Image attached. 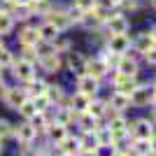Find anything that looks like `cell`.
<instances>
[{"mask_svg": "<svg viewBox=\"0 0 156 156\" xmlns=\"http://www.w3.org/2000/svg\"><path fill=\"white\" fill-rule=\"evenodd\" d=\"M151 5H154V7H156V0H151Z\"/></svg>", "mask_w": 156, "mask_h": 156, "instance_id": "cell-44", "label": "cell"}, {"mask_svg": "<svg viewBox=\"0 0 156 156\" xmlns=\"http://www.w3.org/2000/svg\"><path fill=\"white\" fill-rule=\"evenodd\" d=\"M30 96H37V93H47V84L40 82V79H30L28 82V89H26Z\"/></svg>", "mask_w": 156, "mask_h": 156, "instance_id": "cell-30", "label": "cell"}, {"mask_svg": "<svg viewBox=\"0 0 156 156\" xmlns=\"http://www.w3.org/2000/svg\"><path fill=\"white\" fill-rule=\"evenodd\" d=\"M30 124L35 130H47V126H49V121H47V117L42 114V112H35L30 117Z\"/></svg>", "mask_w": 156, "mask_h": 156, "instance_id": "cell-28", "label": "cell"}, {"mask_svg": "<svg viewBox=\"0 0 156 156\" xmlns=\"http://www.w3.org/2000/svg\"><path fill=\"white\" fill-rule=\"evenodd\" d=\"M117 72H121V75H128V77H135L137 75V61L130 58V56H121L117 63Z\"/></svg>", "mask_w": 156, "mask_h": 156, "instance_id": "cell-10", "label": "cell"}, {"mask_svg": "<svg viewBox=\"0 0 156 156\" xmlns=\"http://www.w3.org/2000/svg\"><path fill=\"white\" fill-rule=\"evenodd\" d=\"M110 105H112L117 112H121V110H126V107L130 105V96H126V93H121V91H114V96H112Z\"/></svg>", "mask_w": 156, "mask_h": 156, "instance_id": "cell-20", "label": "cell"}, {"mask_svg": "<svg viewBox=\"0 0 156 156\" xmlns=\"http://www.w3.org/2000/svg\"><path fill=\"white\" fill-rule=\"evenodd\" d=\"M91 98L93 96H86V93H75V96H72V100H70V107L75 112H77V114H82V112H86L89 110V103H91Z\"/></svg>", "mask_w": 156, "mask_h": 156, "instance_id": "cell-16", "label": "cell"}, {"mask_svg": "<svg viewBox=\"0 0 156 156\" xmlns=\"http://www.w3.org/2000/svg\"><path fill=\"white\" fill-rule=\"evenodd\" d=\"M154 105H156V103H154ZM154 119H156V107H154Z\"/></svg>", "mask_w": 156, "mask_h": 156, "instance_id": "cell-43", "label": "cell"}, {"mask_svg": "<svg viewBox=\"0 0 156 156\" xmlns=\"http://www.w3.org/2000/svg\"><path fill=\"white\" fill-rule=\"evenodd\" d=\"M110 5H121V2H126V0H107Z\"/></svg>", "mask_w": 156, "mask_h": 156, "instance_id": "cell-40", "label": "cell"}, {"mask_svg": "<svg viewBox=\"0 0 156 156\" xmlns=\"http://www.w3.org/2000/svg\"><path fill=\"white\" fill-rule=\"evenodd\" d=\"M0 65H14V58H12V54L7 51L5 47L0 49Z\"/></svg>", "mask_w": 156, "mask_h": 156, "instance_id": "cell-34", "label": "cell"}, {"mask_svg": "<svg viewBox=\"0 0 156 156\" xmlns=\"http://www.w3.org/2000/svg\"><path fill=\"white\" fill-rule=\"evenodd\" d=\"M154 44V40H151V35L149 33H140V35H137L135 40H133V47H135L137 51H147V49H149V47Z\"/></svg>", "mask_w": 156, "mask_h": 156, "instance_id": "cell-22", "label": "cell"}, {"mask_svg": "<svg viewBox=\"0 0 156 156\" xmlns=\"http://www.w3.org/2000/svg\"><path fill=\"white\" fill-rule=\"evenodd\" d=\"M107 128H110L112 133H114V137L119 140V137H124V135H126V130H128V121H126V119L117 112V114H112V117H110V124H107Z\"/></svg>", "mask_w": 156, "mask_h": 156, "instance_id": "cell-7", "label": "cell"}, {"mask_svg": "<svg viewBox=\"0 0 156 156\" xmlns=\"http://www.w3.org/2000/svg\"><path fill=\"white\" fill-rule=\"evenodd\" d=\"M9 133H12V126H9V121L0 119V137H7Z\"/></svg>", "mask_w": 156, "mask_h": 156, "instance_id": "cell-36", "label": "cell"}, {"mask_svg": "<svg viewBox=\"0 0 156 156\" xmlns=\"http://www.w3.org/2000/svg\"><path fill=\"white\" fill-rule=\"evenodd\" d=\"M107 28H110V35H114V33H126L128 30V21H126V16H121V14H112L110 19H107Z\"/></svg>", "mask_w": 156, "mask_h": 156, "instance_id": "cell-14", "label": "cell"}, {"mask_svg": "<svg viewBox=\"0 0 156 156\" xmlns=\"http://www.w3.org/2000/svg\"><path fill=\"white\" fill-rule=\"evenodd\" d=\"M77 91H82V93H86V96H96V91H98V79L96 77H91V75H79V79H77Z\"/></svg>", "mask_w": 156, "mask_h": 156, "instance_id": "cell-6", "label": "cell"}, {"mask_svg": "<svg viewBox=\"0 0 156 156\" xmlns=\"http://www.w3.org/2000/svg\"><path fill=\"white\" fill-rule=\"evenodd\" d=\"M19 42L21 44H33L37 47L40 42H42V35H40V28H23L19 35Z\"/></svg>", "mask_w": 156, "mask_h": 156, "instance_id": "cell-13", "label": "cell"}, {"mask_svg": "<svg viewBox=\"0 0 156 156\" xmlns=\"http://www.w3.org/2000/svg\"><path fill=\"white\" fill-rule=\"evenodd\" d=\"M96 137H98V144L100 147H114V133H112L110 128H103V130H98L96 133Z\"/></svg>", "mask_w": 156, "mask_h": 156, "instance_id": "cell-24", "label": "cell"}, {"mask_svg": "<svg viewBox=\"0 0 156 156\" xmlns=\"http://www.w3.org/2000/svg\"><path fill=\"white\" fill-rule=\"evenodd\" d=\"M5 91L7 89H5V84H2V75H0V96H5Z\"/></svg>", "mask_w": 156, "mask_h": 156, "instance_id": "cell-38", "label": "cell"}, {"mask_svg": "<svg viewBox=\"0 0 156 156\" xmlns=\"http://www.w3.org/2000/svg\"><path fill=\"white\" fill-rule=\"evenodd\" d=\"M0 49H2V40H0Z\"/></svg>", "mask_w": 156, "mask_h": 156, "instance_id": "cell-45", "label": "cell"}, {"mask_svg": "<svg viewBox=\"0 0 156 156\" xmlns=\"http://www.w3.org/2000/svg\"><path fill=\"white\" fill-rule=\"evenodd\" d=\"M49 21H51L58 30H65V28L72 23V19L68 16V14H63V12H49Z\"/></svg>", "mask_w": 156, "mask_h": 156, "instance_id": "cell-19", "label": "cell"}, {"mask_svg": "<svg viewBox=\"0 0 156 156\" xmlns=\"http://www.w3.org/2000/svg\"><path fill=\"white\" fill-rule=\"evenodd\" d=\"M133 151H135V154H151V140H147V137H135Z\"/></svg>", "mask_w": 156, "mask_h": 156, "instance_id": "cell-27", "label": "cell"}, {"mask_svg": "<svg viewBox=\"0 0 156 156\" xmlns=\"http://www.w3.org/2000/svg\"><path fill=\"white\" fill-rule=\"evenodd\" d=\"M144 58H147V63L156 65V44H151L147 51H144Z\"/></svg>", "mask_w": 156, "mask_h": 156, "instance_id": "cell-35", "label": "cell"}, {"mask_svg": "<svg viewBox=\"0 0 156 156\" xmlns=\"http://www.w3.org/2000/svg\"><path fill=\"white\" fill-rule=\"evenodd\" d=\"M33 2H35V0H33Z\"/></svg>", "mask_w": 156, "mask_h": 156, "instance_id": "cell-46", "label": "cell"}, {"mask_svg": "<svg viewBox=\"0 0 156 156\" xmlns=\"http://www.w3.org/2000/svg\"><path fill=\"white\" fill-rule=\"evenodd\" d=\"M47 133H49V140H51V142L58 144L61 140L68 135V128H65V124L56 121V124H49V126H47Z\"/></svg>", "mask_w": 156, "mask_h": 156, "instance_id": "cell-17", "label": "cell"}, {"mask_svg": "<svg viewBox=\"0 0 156 156\" xmlns=\"http://www.w3.org/2000/svg\"><path fill=\"white\" fill-rule=\"evenodd\" d=\"M77 7L82 12H93L98 7V0H77Z\"/></svg>", "mask_w": 156, "mask_h": 156, "instance_id": "cell-32", "label": "cell"}, {"mask_svg": "<svg viewBox=\"0 0 156 156\" xmlns=\"http://www.w3.org/2000/svg\"><path fill=\"white\" fill-rule=\"evenodd\" d=\"M14 133H16V140H21L23 144H30L33 140H35V135H37V130L33 128V124H21L14 128Z\"/></svg>", "mask_w": 156, "mask_h": 156, "instance_id": "cell-12", "label": "cell"}, {"mask_svg": "<svg viewBox=\"0 0 156 156\" xmlns=\"http://www.w3.org/2000/svg\"><path fill=\"white\" fill-rule=\"evenodd\" d=\"M40 63H42V68L47 72H56L61 68V56H58V51H47L40 56Z\"/></svg>", "mask_w": 156, "mask_h": 156, "instance_id": "cell-11", "label": "cell"}, {"mask_svg": "<svg viewBox=\"0 0 156 156\" xmlns=\"http://www.w3.org/2000/svg\"><path fill=\"white\" fill-rule=\"evenodd\" d=\"M137 86H140V84L135 82V77H128V75H121V72H117V75H114V89H117V91L130 96Z\"/></svg>", "mask_w": 156, "mask_h": 156, "instance_id": "cell-4", "label": "cell"}, {"mask_svg": "<svg viewBox=\"0 0 156 156\" xmlns=\"http://www.w3.org/2000/svg\"><path fill=\"white\" fill-rule=\"evenodd\" d=\"M35 49H37V47L23 44V54H26V58H28V61H35Z\"/></svg>", "mask_w": 156, "mask_h": 156, "instance_id": "cell-37", "label": "cell"}, {"mask_svg": "<svg viewBox=\"0 0 156 156\" xmlns=\"http://www.w3.org/2000/svg\"><path fill=\"white\" fill-rule=\"evenodd\" d=\"M58 28L54 26L51 21H47L44 26L40 28V35H42V42H56V40H58Z\"/></svg>", "mask_w": 156, "mask_h": 156, "instance_id": "cell-18", "label": "cell"}, {"mask_svg": "<svg viewBox=\"0 0 156 156\" xmlns=\"http://www.w3.org/2000/svg\"><path fill=\"white\" fill-rule=\"evenodd\" d=\"M151 98H154V86H137L135 91L130 93V103L135 107H144V105L151 103Z\"/></svg>", "mask_w": 156, "mask_h": 156, "instance_id": "cell-2", "label": "cell"}, {"mask_svg": "<svg viewBox=\"0 0 156 156\" xmlns=\"http://www.w3.org/2000/svg\"><path fill=\"white\" fill-rule=\"evenodd\" d=\"M47 96H49V100H51V103H54V100L58 103L61 98H63V93H61L58 86H47Z\"/></svg>", "mask_w": 156, "mask_h": 156, "instance_id": "cell-33", "label": "cell"}, {"mask_svg": "<svg viewBox=\"0 0 156 156\" xmlns=\"http://www.w3.org/2000/svg\"><path fill=\"white\" fill-rule=\"evenodd\" d=\"M58 147H61V154H77V151H79V140L65 135L63 140L58 142Z\"/></svg>", "mask_w": 156, "mask_h": 156, "instance_id": "cell-21", "label": "cell"}, {"mask_svg": "<svg viewBox=\"0 0 156 156\" xmlns=\"http://www.w3.org/2000/svg\"><path fill=\"white\" fill-rule=\"evenodd\" d=\"M130 130H133V137H147V140L154 137V126H151V121H147V119H137Z\"/></svg>", "mask_w": 156, "mask_h": 156, "instance_id": "cell-9", "label": "cell"}, {"mask_svg": "<svg viewBox=\"0 0 156 156\" xmlns=\"http://www.w3.org/2000/svg\"><path fill=\"white\" fill-rule=\"evenodd\" d=\"M86 112L93 114L96 119H100L105 112H107V103H100V100H93V98H91V103H89V110H86Z\"/></svg>", "mask_w": 156, "mask_h": 156, "instance_id": "cell-26", "label": "cell"}, {"mask_svg": "<svg viewBox=\"0 0 156 156\" xmlns=\"http://www.w3.org/2000/svg\"><path fill=\"white\" fill-rule=\"evenodd\" d=\"M110 72V65L105 63V58H96V61H86V75L100 79Z\"/></svg>", "mask_w": 156, "mask_h": 156, "instance_id": "cell-5", "label": "cell"}, {"mask_svg": "<svg viewBox=\"0 0 156 156\" xmlns=\"http://www.w3.org/2000/svg\"><path fill=\"white\" fill-rule=\"evenodd\" d=\"M151 154H156V137H151Z\"/></svg>", "mask_w": 156, "mask_h": 156, "instance_id": "cell-39", "label": "cell"}, {"mask_svg": "<svg viewBox=\"0 0 156 156\" xmlns=\"http://www.w3.org/2000/svg\"><path fill=\"white\" fill-rule=\"evenodd\" d=\"M0 151H2V137H0Z\"/></svg>", "mask_w": 156, "mask_h": 156, "instance_id": "cell-42", "label": "cell"}, {"mask_svg": "<svg viewBox=\"0 0 156 156\" xmlns=\"http://www.w3.org/2000/svg\"><path fill=\"white\" fill-rule=\"evenodd\" d=\"M77 121H79V126L84 128V133H91V130H96V117H93V114H89V112H82V114H77Z\"/></svg>", "mask_w": 156, "mask_h": 156, "instance_id": "cell-23", "label": "cell"}, {"mask_svg": "<svg viewBox=\"0 0 156 156\" xmlns=\"http://www.w3.org/2000/svg\"><path fill=\"white\" fill-rule=\"evenodd\" d=\"M149 35H151V40H154V44H156V28H151V33H149Z\"/></svg>", "mask_w": 156, "mask_h": 156, "instance_id": "cell-41", "label": "cell"}, {"mask_svg": "<svg viewBox=\"0 0 156 156\" xmlns=\"http://www.w3.org/2000/svg\"><path fill=\"white\" fill-rule=\"evenodd\" d=\"M12 28H14V16L9 12H0V35L12 33Z\"/></svg>", "mask_w": 156, "mask_h": 156, "instance_id": "cell-25", "label": "cell"}, {"mask_svg": "<svg viewBox=\"0 0 156 156\" xmlns=\"http://www.w3.org/2000/svg\"><path fill=\"white\" fill-rule=\"evenodd\" d=\"M19 112L23 114V117H28V119H30L33 114L37 112V110H35V103H33V98H26V103H23V105L19 107Z\"/></svg>", "mask_w": 156, "mask_h": 156, "instance_id": "cell-31", "label": "cell"}, {"mask_svg": "<svg viewBox=\"0 0 156 156\" xmlns=\"http://www.w3.org/2000/svg\"><path fill=\"white\" fill-rule=\"evenodd\" d=\"M68 68H70V70L79 77V75H84V72H86V58L79 51L70 54V58H68Z\"/></svg>", "mask_w": 156, "mask_h": 156, "instance_id": "cell-15", "label": "cell"}, {"mask_svg": "<svg viewBox=\"0 0 156 156\" xmlns=\"http://www.w3.org/2000/svg\"><path fill=\"white\" fill-rule=\"evenodd\" d=\"M26 89H7L5 91V100L9 107H14V110H19L21 105L26 103Z\"/></svg>", "mask_w": 156, "mask_h": 156, "instance_id": "cell-8", "label": "cell"}, {"mask_svg": "<svg viewBox=\"0 0 156 156\" xmlns=\"http://www.w3.org/2000/svg\"><path fill=\"white\" fill-rule=\"evenodd\" d=\"M33 103H35V110L37 112H44L47 107L51 105V100H49L47 93H37V96H33Z\"/></svg>", "mask_w": 156, "mask_h": 156, "instance_id": "cell-29", "label": "cell"}, {"mask_svg": "<svg viewBox=\"0 0 156 156\" xmlns=\"http://www.w3.org/2000/svg\"><path fill=\"white\" fill-rule=\"evenodd\" d=\"M130 47H133V42H130V37L126 33H114V35H110V51L124 56Z\"/></svg>", "mask_w": 156, "mask_h": 156, "instance_id": "cell-1", "label": "cell"}, {"mask_svg": "<svg viewBox=\"0 0 156 156\" xmlns=\"http://www.w3.org/2000/svg\"><path fill=\"white\" fill-rule=\"evenodd\" d=\"M14 75L21 79V82H30V79H35V65H33V61L28 58H21L14 63Z\"/></svg>", "mask_w": 156, "mask_h": 156, "instance_id": "cell-3", "label": "cell"}]
</instances>
